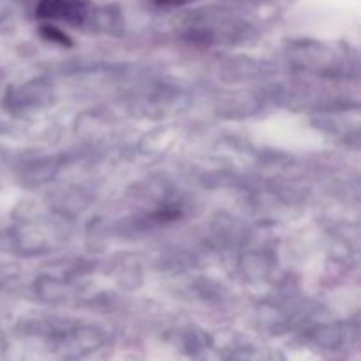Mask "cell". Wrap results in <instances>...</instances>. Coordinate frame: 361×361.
<instances>
[{
  "label": "cell",
  "mask_w": 361,
  "mask_h": 361,
  "mask_svg": "<svg viewBox=\"0 0 361 361\" xmlns=\"http://www.w3.org/2000/svg\"><path fill=\"white\" fill-rule=\"evenodd\" d=\"M87 13L88 6L85 0H41L35 14L41 20H60L71 25H81Z\"/></svg>",
  "instance_id": "cell-1"
},
{
  "label": "cell",
  "mask_w": 361,
  "mask_h": 361,
  "mask_svg": "<svg viewBox=\"0 0 361 361\" xmlns=\"http://www.w3.org/2000/svg\"><path fill=\"white\" fill-rule=\"evenodd\" d=\"M41 32H42V35H44V39H48V41L59 42V44H62V46H71V39L67 37L62 30H59L56 27H53V25H46V27H42Z\"/></svg>",
  "instance_id": "cell-2"
},
{
  "label": "cell",
  "mask_w": 361,
  "mask_h": 361,
  "mask_svg": "<svg viewBox=\"0 0 361 361\" xmlns=\"http://www.w3.org/2000/svg\"><path fill=\"white\" fill-rule=\"evenodd\" d=\"M192 2V0H155V4L157 6H162V7H176V6H183V4H189Z\"/></svg>",
  "instance_id": "cell-3"
}]
</instances>
